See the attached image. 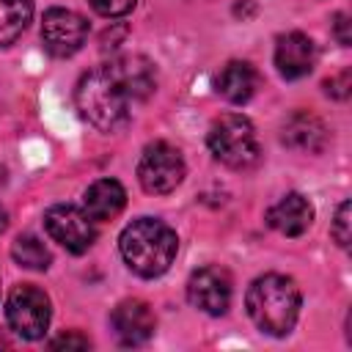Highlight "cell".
<instances>
[{"instance_id": "obj_22", "label": "cell", "mask_w": 352, "mask_h": 352, "mask_svg": "<svg viewBox=\"0 0 352 352\" xmlns=\"http://www.w3.org/2000/svg\"><path fill=\"white\" fill-rule=\"evenodd\" d=\"M91 341L80 333H66V336H58L50 341V349H88Z\"/></svg>"}, {"instance_id": "obj_1", "label": "cell", "mask_w": 352, "mask_h": 352, "mask_svg": "<svg viewBox=\"0 0 352 352\" xmlns=\"http://www.w3.org/2000/svg\"><path fill=\"white\" fill-rule=\"evenodd\" d=\"M74 102H77L80 116L88 124H94L99 132L124 129L132 118V104H135L132 96L126 94V88L107 69V63L85 72L77 80Z\"/></svg>"}, {"instance_id": "obj_15", "label": "cell", "mask_w": 352, "mask_h": 352, "mask_svg": "<svg viewBox=\"0 0 352 352\" xmlns=\"http://www.w3.org/2000/svg\"><path fill=\"white\" fill-rule=\"evenodd\" d=\"M124 206H126V190L116 179H96L82 195V209L94 223L118 217Z\"/></svg>"}, {"instance_id": "obj_14", "label": "cell", "mask_w": 352, "mask_h": 352, "mask_svg": "<svg viewBox=\"0 0 352 352\" xmlns=\"http://www.w3.org/2000/svg\"><path fill=\"white\" fill-rule=\"evenodd\" d=\"M280 140L294 148V151H308V154H319L327 146V126L319 116L308 113V110H297L294 116H289V121L283 124Z\"/></svg>"}, {"instance_id": "obj_6", "label": "cell", "mask_w": 352, "mask_h": 352, "mask_svg": "<svg viewBox=\"0 0 352 352\" xmlns=\"http://www.w3.org/2000/svg\"><path fill=\"white\" fill-rule=\"evenodd\" d=\"M6 319H8V324L16 336H22L28 341H36L47 333L50 319H52L50 297L38 286L22 283L6 300Z\"/></svg>"}, {"instance_id": "obj_19", "label": "cell", "mask_w": 352, "mask_h": 352, "mask_svg": "<svg viewBox=\"0 0 352 352\" xmlns=\"http://www.w3.org/2000/svg\"><path fill=\"white\" fill-rule=\"evenodd\" d=\"M349 209H352L349 201H341L338 209H336V217H333V228H330L333 239L341 248H349Z\"/></svg>"}, {"instance_id": "obj_3", "label": "cell", "mask_w": 352, "mask_h": 352, "mask_svg": "<svg viewBox=\"0 0 352 352\" xmlns=\"http://www.w3.org/2000/svg\"><path fill=\"white\" fill-rule=\"evenodd\" d=\"M245 305L261 333L289 336L300 316V289L289 275L267 272L248 286Z\"/></svg>"}, {"instance_id": "obj_25", "label": "cell", "mask_w": 352, "mask_h": 352, "mask_svg": "<svg viewBox=\"0 0 352 352\" xmlns=\"http://www.w3.org/2000/svg\"><path fill=\"white\" fill-rule=\"evenodd\" d=\"M3 182H6V170L0 168V184H3Z\"/></svg>"}, {"instance_id": "obj_17", "label": "cell", "mask_w": 352, "mask_h": 352, "mask_svg": "<svg viewBox=\"0 0 352 352\" xmlns=\"http://www.w3.org/2000/svg\"><path fill=\"white\" fill-rule=\"evenodd\" d=\"M33 19V0H0V47H11Z\"/></svg>"}, {"instance_id": "obj_7", "label": "cell", "mask_w": 352, "mask_h": 352, "mask_svg": "<svg viewBox=\"0 0 352 352\" xmlns=\"http://www.w3.org/2000/svg\"><path fill=\"white\" fill-rule=\"evenodd\" d=\"M88 36V22L72 11V8H47L41 19V41L44 50L55 58H72L74 52L82 50Z\"/></svg>"}, {"instance_id": "obj_9", "label": "cell", "mask_w": 352, "mask_h": 352, "mask_svg": "<svg viewBox=\"0 0 352 352\" xmlns=\"http://www.w3.org/2000/svg\"><path fill=\"white\" fill-rule=\"evenodd\" d=\"M231 294H234L231 275H228V270H223L217 264L195 270L187 280L190 305H195L198 311H204L209 316H223L231 305Z\"/></svg>"}, {"instance_id": "obj_4", "label": "cell", "mask_w": 352, "mask_h": 352, "mask_svg": "<svg viewBox=\"0 0 352 352\" xmlns=\"http://www.w3.org/2000/svg\"><path fill=\"white\" fill-rule=\"evenodd\" d=\"M206 146L212 157L234 170H245L258 162V138L253 124L239 116V113H226L220 116L206 135Z\"/></svg>"}, {"instance_id": "obj_12", "label": "cell", "mask_w": 352, "mask_h": 352, "mask_svg": "<svg viewBox=\"0 0 352 352\" xmlns=\"http://www.w3.org/2000/svg\"><path fill=\"white\" fill-rule=\"evenodd\" d=\"M314 223V206L302 192H286L267 209V226L283 236H302Z\"/></svg>"}, {"instance_id": "obj_10", "label": "cell", "mask_w": 352, "mask_h": 352, "mask_svg": "<svg viewBox=\"0 0 352 352\" xmlns=\"http://www.w3.org/2000/svg\"><path fill=\"white\" fill-rule=\"evenodd\" d=\"M110 324H113V330L124 346H140L154 336L157 319H154V311L148 302L132 297V300H121L113 308Z\"/></svg>"}, {"instance_id": "obj_16", "label": "cell", "mask_w": 352, "mask_h": 352, "mask_svg": "<svg viewBox=\"0 0 352 352\" xmlns=\"http://www.w3.org/2000/svg\"><path fill=\"white\" fill-rule=\"evenodd\" d=\"M214 88L231 104H245L258 91V72L248 60H228L220 69V74L214 80Z\"/></svg>"}, {"instance_id": "obj_5", "label": "cell", "mask_w": 352, "mask_h": 352, "mask_svg": "<svg viewBox=\"0 0 352 352\" xmlns=\"http://www.w3.org/2000/svg\"><path fill=\"white\" fill-rule=\"evenodd\" d=\"M184 173H187V165L182 151L165 140L148 143L138 160V182L148 195L173 192L182 184Z\"/></svg>"}, {"instance_id": "obj_23", "label": "cell", "mask_w": 352, "mask_h": 352, "mask_svg": "<svg viewBox=\"0 0 352 352\" xmlns=\"http://www.w3.org/2000/svg\"><path fill=\"white\" fill-rule=\"evenodd\" d=\"M333 33H336V38H338V44H344V47H349V16L346 14H336V22H333Z\"/></svg>"}, {"instance_id": "obj_26", "label": "cell", "mask_w": 352, "mask_h": 352, "mask_svg": "<svg viewBox=\"0 0 352 352\" xmlns=\"http://www.w3.org/2000/svg\"><path fill=\"white\" fill-rule=\"evenodd\" d=\"M0 346H6V341H3V338H0Z\"/></svg>"}, {"instance_id": "obj_21", "label": "cell", "mask_w": 352, "mask_h": 352, "mask_svg": "<svg viewBox=\"0 0 352 352\" xmlns=\"http://www.w3.org/2000/svg\"><path fill=\"white\" fill-rule=\"evenodd\" d=\"M349 88H352V77H349L346 69L324 82V91H327L330 96H336V99H346V96H349Z\"/></svg>"}, {"instance_id": "obj_2", "label": "cell", "mask_w": 352, "mask_h": 352, "mask_svg": "<svg viewBox=\"0 0 352 352\" xmlns=\"http://www.w3.org/2000/svg\"><path fill=\"white\" fill-rule=\"evenodd\" d=\"M118 250H121L124 264L135 275L160 278L173 264L179 239L168 223H162L157 217H138L121 231Z\"/></svg>"}, {"instance_id": "obj_8", "label": "cell", "mask_w": 352, "mask_h": 352, "mask_svg": "<svg viewBox=\"0 0 352 352\" xmlns=\"http://www.w3.org/2000/svg\"><path fill=\"white\" fill-rule=\"evenodd\" d=\"M44 228L69 253H85L96 242L94 220L85 214V209H77V206H69V204L50 206L44 212Z\"/></svg>"}, {"instance_id": "obj_18", "label": "cell", "mask_w": 352, "mask_h": 352, "mask_svg": "<svg viewBox=\"0 0 352 352\" xmlns=\"http://www.w3.org/2000/svg\"><path fill=\"white\" fill-rule=\"evenodd\" d=\"M11 256H14V261H16L19 267H25V270H38V272L47 270L50 261H52V253L47 250V245H44L38 236H33V234L16 236L14 245H11Z\"/></svg>"}, {"instance_id": "obj_20", "label": "cell", "mask_w": 352, "mask_h": 352, "mask_svg": "<svg viewBox=\"0 0 352 352\" xmlns=\"http://www.w3.org/2000/svg\"><path fill=\"white\" fill-rule=\"evenodd\" d=\"M91 8L99 14V16H107V19H116V16H124L135 8L138 0H88Z\"/></svg>"}, {"instance_id": "obj_13", "label": "cell", "mask_w": 352, "mask_h": 352, "mask_svg": "<svg viewBox=\"0 0 352 352\" xmlns=\"http://www.w3.org/2000/svg\"><path fill=\"white\" fill-rule=\"evenodd\" d=\"M107 69L126 88V94L132 96V102L148 99L154 94V88H157V69L143 55H121V58L110 60Z\"/></svg>"}, {"instance_id": "obj_24", "label": "cell", "mask_w": 352, "mask_h": 352, "mask_svg": "<svg viewBox=\"0 0 352 352\" xmlns=\"http://www.w3.org/2000/svg\"><path fill=\"white\" fill-rule=\"evenodd\" d=\"M6 228H8V212H6L3 206H0V234H3Z\"/></svg>"}, {"instance_id": "obj_11", "label": "cell", "mask_w": 352, "mask_h": 352, "mask_svg": "<svg viewBox=\"0 0 352 352\" xmlns=\"http://www.w3.org/2000/svg\"><path fill=\"white\" fill-rule=\"evenodd\" d=\"M314 63H316V44L311 41V36H305L300 30L278 36V41H275V66H278L280 77L300 80V77L314 72Z\"/></svg>"}]
</instances>
